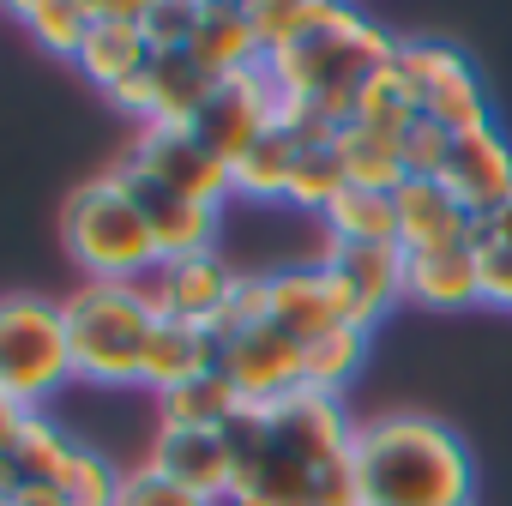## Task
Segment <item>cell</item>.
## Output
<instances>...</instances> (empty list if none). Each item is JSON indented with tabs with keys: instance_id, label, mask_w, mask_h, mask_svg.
Returning a JSON list of instances; mask_svg holds the SVG:
<instances>
[{
	"instance_id": "6da1fadb",
	"label": "cell",
	"mask_w": 512,
	"mask_h": 506,
	"mask_svg": "<svg viewBox=\"0 0 512 506\" xmlns=\"http://www.w3.org/2000/svg\"><path fill=\"white\" fill-rule=\"evenodd\" d=\"M235 464L229 506H320V482L356 458V422L344 398L290 392L278 404H241L223 422Z\"/></svg>"
},
{
	"instance_id": "7a4b0ae2",
	"label": "cell",
	"mask_w": 512,
	"mask_h": 506,
	"mask_svg": "<svg viewBox=\"0 0 512 506\" xmlns=\"http://www.w3.org/2000/svg\"><path fill=\"white\" fill-rule=\"evenodd\" d=\"M356 476L368 506H476V458L440 416L386 410L356 422Z\"/></svg>"
},
{
	"instance_id": "3957f363",
	"label": "cell",
	"mask_w": 512,
	"mask_h": 506,
	"mask_svg": "<svg viewBox=\"0 0 512 506\" xmlns=\"http://www.w3.org/2000/svg\"><path fill=\"white\" fill-rule=\"evenodd\" d=\"M398 55V37L386 25H374L368 13L356 7H326V19L284 55L266 61V73L284 85L290 103L314 109L326 127H350L356 121V103H362V85Z\"/></svg>"
},
{
	"instance_id": "277c9868",
	"label": "cell",
	"mask_w": 512,
	"mask_h": 506,
	"mask_svg": "<svg viewBox=\"0 0 512 506\" xmlns=\"http://www.w3.org/2000/svg\"><path fill=\"white\" fill-rule=\"evenodd\" d=\"M61 320L73 350V380L103 392L145 380V350L163 320L145 284H79L73 296H61Z\"/></svg>"
},
{
	"instance_id": "5b68a950",
	"label": "cell",
	"mask_w": 512,
	"mask_h": 506,
	"mask_svg": "<svg viewBox=\"0 0 512 506\" xmlns=\"http://www.w3.org/2000/svg\"><path fill=\"white\" fill-rule=\"evenodd\" d=\"M61 247L85 284H151V272L163 266V253H157V241H151V229H145V217L115 169L91 175L67 193Z\"/></svg>"
},
{
	"instance_id": "8992f818",
	"label": "cell",
	"mask_w": 512,
	"mask_h": 506,
	"mask_svg": "<svg viewBox=\"0 0 512 506\" xmlns=\"http://www.w3.org/2000/svg\"><path fill=\"white\" fill-rule=\"evenodd\" d=\"M67 386H73V350H67L61 302L37 290L0 296V398L37 416Z\"/></svg>"
},
{
	"instance_id": "52a82bcc",
	"label": "cell",
	"mask_w": 512,
	"mask_h": 506,
	"mask_svg": "<svg viewBox=\"0 0 512 506\" xmlns=\"http://www.w3.org/2000/svg\"><path fill=\"white\" fill-rule=\"evenodd\" d=\"M392 61H398V73L410 79L416 109H422L434 127H446V133H476V127L494 121L488 85L476 79V67L464 61L458 43H446V37H398V55H392Z\"/></svg>"
},
{
	"instance_id": "ba28073f",
	"label": "cell",
	"mask_w": 512,
	"mask_h": 506,
	"mask_svg": "<svg viewBox=\"0 0 512 506\" xmlns=\"http://www.w3.org/2000/svg\"><path fill=\"white\" fill-rule=\"evenodd\" d=\"M284 127V85L253 67V73H235V79H217V91L205 97V109L193 115V133L205 139V151L217 163H241L253 145H260L266 133Z\"/></svg>"
},
{
	"instance_id": "9c48e42d",
	"label": "cell",
	"mask_w": 512,
	"mask_h": 506,
	"mask_svg": "<svg viewBox=\"0 0 512 506\" xmlns=\"http://www.w3.org/2000/svg\"><path fill=\"white\" fill-rule=\"evenodd\" d=\"M121 163H127L133 175H145V181L181 193V199L211 205V211H223V205L235 199V187H229V163H217L193 127H139Z\"/></svg>"
},
{
	"instance_id": "30bf717a",
	"label": "cell",
	"mask_w": 512,
	"mask_h": 506,
	"mask_svg": "<svg viewBox=\"0 0 512 506\" xmlns=\"http://www.w3.org/2000/svg\"><path fill=\"white\" fill-rule=\"evenodd\" d=\"M266 320H272L278 332H290L302 350H308L314 338L338 332V326H362L356 308H350V296H344V284H338L320 260L266 272Z\"/></svg>"
},
{
	"instance_id": "8fae6325",
	"label": "cell",
	"mask_w": 512,
	"mask_h": 506,
	"mask_svg": "<svg viewBox=\"0 0 512 506\" xmlns=\"http://www.w3.org/2000/svg\"><path fill=\"white\" fill-rule=\"evenodd\" d=\"M217 368L241 392V404H278V398L302 392V344L290 332H278L272 320L223 338L217 344Z\"/></svg>"
},
{
	"instance_id": "7c38bea8",
	"label": "cell",
	"mask_w": 512,
	"mask_h": 506,
	"mask_svg": "<svg viewBox=\"0 0 512 506\" xmlns=\"http://www.w3.org/2000/svg\"><path fill=\"white\" fill-rule=\"evenodd\" d=\"M235 284H241V272L211 247V253H187V260H163L145 290H151V302H157L163 320H181V326L211 332V326L223 320Z\"/></svg>"
},
{
	"instance_id": "4fadbf2b",
	"label": "cell",
	"mask_w": 512,
	"mask_h": 506,
	"mask_svg": "<svg viewBox=\"0 0 512 506\" xmlns=\"http://www.w3.org/2000/svg\"><path fill=\"white\" fill-rule=\"evenodd\" d=\"M151 61V43H145V0H91V31H85V49H79V79L97 85L103 97L115 85H127L133 73H145Z\"/></svg>"
},
{
	"instance_id": "5bb4252c",
	"label": "cell",
	"mask_w": 512,
	"mask_h": 506,
	"mask_svg": "<svg viewBox=\"0 0 512 506\" xmlns=\"http://www.w3.org/2000/svg\"><path fill=\"white\" fill-rule=\"evenodd\" d=\"M320 266L344 284L356 320L374 332L398 302H404V266H410V253L398 241L386 247H350V241H320Z\"/></svg>"
},
{
	"instance_id": "9a60e30c",
	"label": "cell",
	"mask_w": 512,
	"mask_h": 506,
	"mask_svg": "<svg viewBox=\"0 0 512 506\" xmlns=\"http://www.w3.org/2000/svg\"><path fill=\"white\" fill-rule=\"evenodd\" d=\"M115 175H121V187L133 193V205H139V217H145V229H151V241H157L163 260H187V253H211V247H217L223 211H211V205H199V199H181V193H169V187L133 175L127 163H115Z\"/></svg>"
},
{
	"instance_id": "2e32d148",
	"label": "cell",
	"mask_w": 512,
	"mask_h": 506,
	"mask_svg": "<svg viewBox=\"0 0 512 506\" xmlns=\"http://www.w3.org/2000/svg\"><path fill=\"white\" fill-rule=\"evenodd\" d=\"M392 205H398V247H404V253H446V247H470V241H476V229H482V217H476V211H464V205H458V193H452V187H440V181H428V175H410V181L392 193Z\"/></svg>"
},
{
	"instance_id": "e0dca14e",
	"label": "cell",
	"mask_w": 512,
	"mask_h": 506,
	"mask_svg": "<svg viewBox=\"0 0 512 506\" xmlns=\"http://www.w3.org/2000/svg\"><path fill=\"white\" fill-rule=\"evenodd\" d=\"M145 464L217 506H229V482H235V464H229V446H223V428H157L151 446H145Z\"/></svg>"
},
{
	"instance_id": "ac0fdd59",
	"label": "cell",
	"mask_w": 512,
	"mask_h": 506,
	"mask_svg": "<svg viewBox=\"0 0 512 506\" xmlns=\"http://www.w3.org/2000/svg\"><path fill=\"white\" fill-rule=\"evenodd\" d=\"M440 187H452L464 211L488 217V211L512 193V139H506L494 121L476 127V133H452V151H446Z\"/></svg>"
},
{
	"instance_id": "d6986e66",
	"label": "cell",
	"mask_w": 512,
	"mask_h": 506,
	"mask_svg": "<svg viewBox=\"0 0 512 506\" xmlns=\"http://www.w3.org/2000/svg\"><path fill=\"white\" fill-rule=\"evenodd\" d=\"M404 302H416L428 314L482 308V253H476V241L470 247H446V253H410Z\"/></svg>"
},
{
	"instance_id": "ffe728a7",
	"label": "cell",
	"mask_w": 512,
	"mask_h": 506,
	"mask_svg": "<svg viewBox=\"0 0 512 506\" xmlns=\"http://www.w3.org/2000/svg\"><path fill=\"white\" fill-rule=\"evenodd\" d=\"M187 55L211 79H235V73L266 67V49H260V37H253V13L235 7V0H199V25H193Z\"/></svg>"
},
{
	"instance_id": "44dd1931",
	"label": "cell",
	"mask_w": 512,
	"mask_h": 506,
	"mask_svg": "<svg viewBox=\"0 0 512 506\" xmlns=\"http://www.w3.org/2000/svg\"><path fill=\"white\" fill-rule=\"evenodd\" d=\"M145 79H151V127H193V115L217 91V79L187 49H151Z\"/></svg>"
},
{
	"instance_id": "7402d4cb",
	"label": "cell",
	"mask_w": 512,
	"mask_h": 506,
	"mask_svg": "<svg viewBox=\"0 0 512 506\" xmlns=\"http://www.w3.org/2000/svg\"><path fill=\"white\" fill-rule=\"evenodd\" d=\"M211 368H217V338H211V332L181 326V320H157L151 350H145V380H139V392L157 398V392H175V386L211 374Z\"/></svg>"
},
{
	"instance_id": "603a6c76",
	"label": "cell",
	"mask_w": 512,
	"mask_h": 506,
	"mask_svg": "<svg viewBox=\"0 0 512 506\" xmlns=\"http://www.w3.org/2000/svg\"><path fill=\"white\" fill-rule=\"evenodd\" d=\"M368 350H374V332H368V326H338V332L314 338V344L302 350V392L344 398V392L362 380Z\"/></svg>"
},
{
	"instance_id": "cb8c5ba5",
	"label": "cell",
	"mask_w": 512,
	"mask_h": 506,
	"mask_svg": "<svg viewBox=\"0 0 512 506\" xmlns=\"http://www.w3.org/2000/svg\"><path fill=\"white\" fill-rule=\"evenodd\" d=\"M338 157H344V175L350 187H374V193H398L410 181L404 169V139L398 133H380V127H362L350 121L338 133Z\"/></svg>"
},
{
	"instance_id": "d4e9b609",
	"label": "cell",
	"mask_w": 512,
	"mask_h": 506,
	"mask_svg": "<svg viewBox=\"0 0 512 506\" xmlns=\"http://www.w3.org/2000/svg\"><path fill=\"white\" fill-rule=\"evenodd\" d=\"M326 241H350V247H386L398 241V205L392 193H374V187H344L326 217H320Z\"/></svg>"
},
{
	"instance_id": "484cf974",
	"label": "cell",
	"mask_w": 512,
	"mask_h": 506,
	"mask_svg": "<svg viewBox=\"0 0 512 506\" xmlns=\"http://www.w3.org/2000/svg\"><path fill=\"white\" fill-rule=\"evenodd\" d=\"M296 157H302V145L278 127V133H266L260 145H253L235 169H229V187H235V199H247V205H284L290 199V175H296Z\"/></svg>"
},
{
	"instance_id": "4316f807",
	"label": "cell",
	"mask_w": 512,
	"mask_h": 506,
	"mask_svg": "<svg viewBox=\"0 0 512 506\" xmlns=\"http://www.w3.org/2000/svg\"><path fill=\"white\" fill-rule=\"evenodd\" d=\"M235 410H241V392L223 380V368H211L175 392H157V428H223Z\"/></svg>"
},
{
	"instance_id": "83f0119b",
	"label": "cell",
	"mask_w": 512,
	"mask_h": 506,
	"mask_svg": "<svg viewBox=\"0 0 512 506\" xmlns=\"http://www.w3.org/2000/svg\"><path fill=\"white\" fill-rule=\"evenodd\" d=\"M7 19L55 61H79L91 31V7H79V0H25V7H7Z\"/></svg>"
},
{
	"instance_id": "f1b7e54d",
	"label": "cell",
	"mask_w": 512,
	"mask_h": 506,
	"mask_svg": "<svg viewBox=\"0 0 512 506\" xmlns=\"http://www.w3.org/2000/svg\"><path fill=\"white\" fill-rule=\"evenodd\" d=\"M73 446H79V434H67L49 410L25 416V434H19V446H13V470H19V482H25V488H55V476L67 470Z\"/></svg>"
},
{
	"instance_id": "f546056e",
	"label": "cell",
	"mask_w": 512,
	"mask_h": 506,
	"mask_svg": "<svg viewBox=\"0 0 512 506\" xmlns=\"http://www.w3.org/2000/svg\"><path fill=\"white\" fill-rule=\"evenodd\" d=\"M350 187V175H344V157H338V139L332 145H302V157H296V175H290V211H302V217H326V205L338 199Z\"/></svg>"
},
{
	"instance_id": "4dcf8cb0",
	"label": "cell",
	"mask_w": 512,
	"mask_h": 506,
	"mask_svg": "<svg viewBox=\"0 0 512 506\" xmlns=\"http://www.w3.org/2000/svg\"><path fill=\"white\" fill-rule=\"evenodd\" d=\"M356 121L362 127H380V133H410L416 121H422V109H416V91H410V79L398 73V61H386L368 85H362V103H356Z\"/></svg>"
},
{
	"instance_id": "1f68e13d",
	"label": "cell",
	"mask_w": 512,
	"mask_h": 506,
	"mask_svg": "<svg viewBox=\"0 0 512 506\" xmlns=\"http://www.w3.org/2000/svg\"><path fill=\"white\" fill-rule=\"evenodd\" d=\"M326 7H332V0H253L247 13H253V37H260L266 61L284 55V49H296L326 19Z\"/></svg>"
},
{
	"instance_id": "d6a6232c",
	"label": "cell",
	"mask_w": 512,
	"mask_h": 506,
	"mask_svg": "<svg viewBox=\"0 0 512 506\" xmlns=\"http://www.w3.org/2000/svg\"><path fill=\"white\" fill-rule=\"evenodd\" d=\"M121 464L115 458H103L97 446H73V458H67V470L55 476V488L73 500V506H115V494H121Z\"/></svg>"
},
{
	"instance_id": "836d02e7",
	"label": "cell",
	"mask_w": 512,
	"mask_h": 506,
	"mask_svg": "<svg viewBox=\"0 0 512 506\" xmlns=\"http://www.w3.org/2000/svg\"><path fill=\"white\" fill-rule=\"evenodd\" d=\"M115 506H217V500H205V494H193V488H181V482L157 476L151 464H133V470L121 476Z\"/></svg>"
},
{
	"instance_id": "e575fe53",
	"label": "cell",
	"mask_w": 512,
	"mask_h": 506,
	"mask_svg": "<svg viewBox=\"0 0 512 506\" xmlns=\"http://www.w3.org/2000/svg\"><path fill=\"white\" fill-rule=\"evenodd\" d=\"M199 25V0H145V43L151 49H187Z\"/></svg>"
},
{
	"instance_id": "d590c367",
	"label": "cell",
	"mask_w": 512,
	"mask_h": 506,
	"mask_svg": "<svg viewBox=\"0 0 512 506\" xmlns=\"http://www.w3.org/2000/svg\"><path fill=\"white\" fill-rule=\"evenodd\" d=\"M446 151H452V133L446 127H434L428 115L404 133V169L410 175H428V181H440V169H446Z\"/></svg>"
},
{
	"instance_id": "8d00e7d4",
	"label": "cell",
	"mask_w": 512,
	"mask_h": 506,
	"mask_svg": "<svg viewBox=\"0 0 512 506\" xmlns=\"http://www.w3.org/2000/svg\"><path fill=\"white\" fill-rule=\"evenodd\" d=\"M476 253H482V308L512 314V247L476 241Z\"/></svg>"
},
{
	"instance_id": "74e56055",
	"label": "cell",
	"mask_w": 512,
	"mask_h": 506,
	"mask_svg": "<svg viewBox=\"0 0 512 506\" xmlns=\"http://www.w3.org/2000/svg\"><path fill=\"white\" fill-rule=\"evenodd\" d=\"M476 241H500V247H512V193L482 217V229H476Z\"/></svg>"
},
{
	"instance_id": "f35d334b",
	"label": "cell",
	"mask_w": 512,
	"mask_h": 506,
	"mask_svg": "<svg viewBox=\"0 0 512 506\" xmlns=\"http://www.w3.org/2000/svg\"><path fill=\"white\" fill-rule=\"evenodd\" d=\"M25 416H31V410H19V404L0 398V458H13V446H19V434H25Z\"/></svg>"
},
{
	"instance_id": "ab89813d",
	"label": "cell",
	"mask_w": 512,
	"mask_h": 506,
	"mask_svg": "<svg viewBox=\"0 0 512 506\" xmlns=\"http://www.w3.org/2000/svg\"><path fill=\"white\" fill-rule=\"evenodd\" d=\"M13 506H73V500H67L61 488H19Z\"/></svg>"
},
{
	"instance_id": "60d3db41",
	"label": "cell",
	"mask_w": 512,
	"mask_h": 506,
	"mask_svg": "<svg viewBox=\"0 0 512 506\" xmlns=\"http://www.w3.org/2000/svg\"><path fill=\"white\" fill-rule=\"evenodd\" d=\"M0 506H13V500H0Z\"/></svg>"
}]
</instances>
